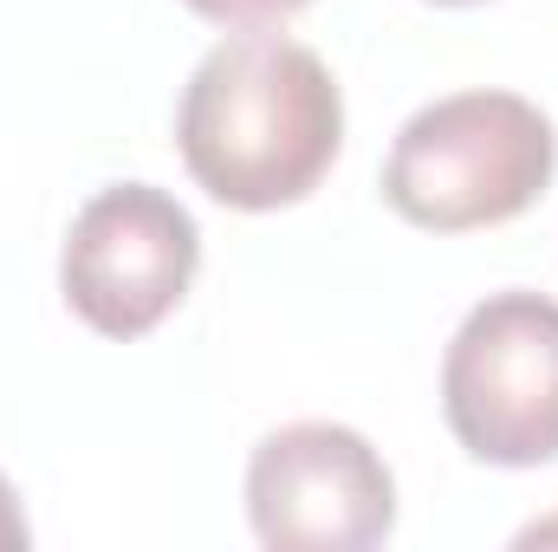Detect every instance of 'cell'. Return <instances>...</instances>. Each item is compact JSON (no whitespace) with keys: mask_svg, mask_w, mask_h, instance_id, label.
I'll return each instance as SVG.
<instances>
[{"mask_svg":"<svg viewBox=\"0 0 558 552\" xmlns=\"http://www.w3.org/2000/svg\"><path fill=\"white\" fill-rule=\"evenodd\" d=\"M441 416L474 461H558V299L487 292L441 351Z\"/></svg>","mask_w":558,"mask_h":552,"instance_id":"3957f363","label":"cell"},{"mask_svg":"<svg viewBox=\"0 0 558 552\" xmlns=\"http://www.w3.org/2000/svg\"><path fill=\"white\" fill-rule=\"evenodd\" d=\"M33 540V527H26V514H20V494H13V481L0 475V552H20Z\"/></svg>","mask_w":558,"mask_h":552,"instance_id":"52a82bcc","label":"cell"},{"mask_svg":"<svg viewBox=\"0 0 558 552\" xmlns=\"http://www.w3.org/2000/svg\"><path fill=\"white\" fill-rule=\"evenodd\" d=\"M195 267H202L195 215L156 182H111L72 215L59 292L92 332L143 338L182 305Z\"/></svg>","mask_w":558,"mask_h":552,"instance_id":"277c9868","label":"cell"},{"mask_svg":"<svg viewBox=\"0 0 558 552\" xmlns=\"http://www.w3.org/2000/svg\"><path fill=\"white\" fill-rule=\"evenodd\" d=\"M182 7L202 13V20H215V26H274V20L312 7V0H182Z\"/></svg>","mask_w":558,"mask_h":552,"instance_id":"8992f818","label":"cell"},{"mask_svg":"<svg viewBox=\"0 0 558 552\" xmlns=\"http://www.w3.org/2000/svg\"><path fill=\"white\" fill-rule=\"evenodd\" d=\"M344 143V98L325 59L286 33H228L182 85L175 149L189 176L241 215L305 202Z\"/></svg>","mask_w":558,"mask_h":552,"instance_id":"6da1fadb","label":"cell"},{"mask_svg":"<svg viewBox=\"0 0 558 552\" xmlns=\"http://www.w3.org/2000/svg\"><path fill=\"white\" fill-rule=\"evenodd\" d=\"M247 520L274 552H364L397 527V475L344 422H286L247 461Z\"/></svg>","mask_w":558,"mask_h":552,"instance_id":"5b68a950","label":"cell"},{"mask_svg":"<svg viewBox=\"0 0 558 552\" xmlns=\"http://www.w3.org/2000/svg\"><path fill=\"white\" fill-rule=\"evenodd\" d=\"M558 169L553 118L520 92H454L422 105L384 156V202L428 235L526 215Z\"/></svg>","mask_w":558,"mask_h":552,"instance_id":"7a4b0ae2","label":"cell"},{"mask_svg":"<svg viewBox=\"0 0 558 552\" xmlns=\"http://www.w3.org/2000/svg\"><path fill=\"white\" fill-rule=\"evenodd\" d=\"M435 7H481V0H435Z\"/></svg>","mask_w":558,"mask_h":552,"instance_id":"ba28073f","label":"cell"}]
</instances>
